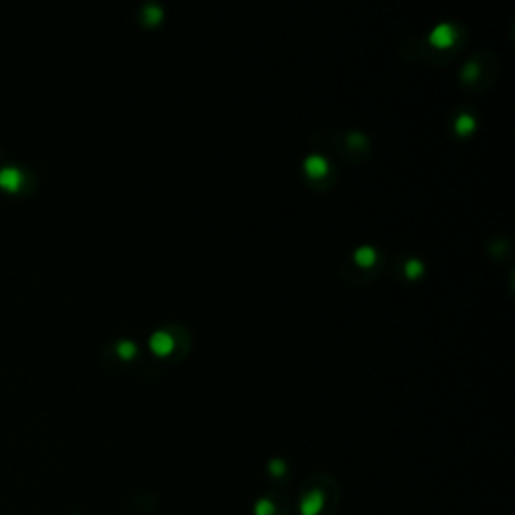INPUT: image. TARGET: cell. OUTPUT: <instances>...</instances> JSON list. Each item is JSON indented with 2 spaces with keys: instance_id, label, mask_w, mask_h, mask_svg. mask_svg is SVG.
Segmentation results:
<instances>
[]
</instances>
